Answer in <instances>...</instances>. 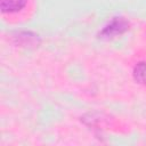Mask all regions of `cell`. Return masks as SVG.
I'll return each instance as SVG.
<instances>
[{"instance_id":"1","label":"cell","mask_w":146,"mask_h":146,"mask_svg":"<svg viewBox=\"0 0 146 146\" xmlns=\"http://www.w3.org/2000/svg\"><path fill=\"white\" fill-rule=\"evenodd\" d=\"M128 23L122 19V18H115L111 22L110 25H107L103 32H102V35H105V36H112V35H116V34H121L123 33L124 31L128 30Z\"/></svg>"},{"instance_id":"2","label":"cell","mask_w":146,"mask_h":146,"mask_svg":"<svg viewBox=\"0 0 146 146\" xmlns=\"http://www.w3.org/2000/svg\"><path fill=\"white\" fill-rule=\"evenodd\" d=\"M26 0H1L0 8L2 13H15L24 8Z\"/></svg>"},{"instance_id":"3","label":"cell","mask_w":146,"mask_h":146,"mask_svg":"<svg viewBox=\"0 0 146 146\" xmlns=\"http://www.w3.org/2000/svg\"><path fill=\"white\" fill-rule=\"evenodd\" d=\"M133 78L138 83L146 84V63H138L135 66Z\"/></svg>"}]
</instances>
